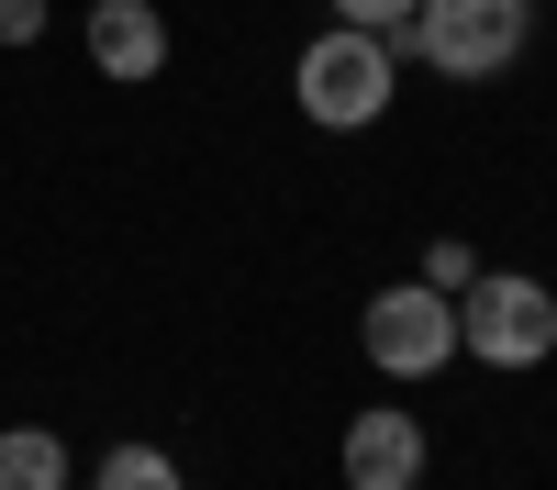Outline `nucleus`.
<instances>
[{"label":"nucleus","mask_w":557,"mask_h":490,"mask_svg":"<svg viewBox=\"0 0 557 490\" xmlns=\"http://www.w3.org/2000/svg\"><path fill=\"white\" fill-rule=\"evenodd\" d=\"M34 34H45V0H0V45H12V56H23Z\"/></svg>","instance_id":"nucleus-11"},{"label":"nucleus","mask_w":557,"mask_h":490,"mask_svg":"<svg viewBox=\"0 0 557 490\" xmlns=\"http://www.w3.org/2000/svg\"><path fill=\"white\" fill-rule=\"evenodd\" d=\"M0 490H67V445L45 424H12L0 435Z\"/></svg>","instance_id":"nucleus-7"},{"label":"nucleus","mask_w":557,"mask_h":490,"mask_svg":"<svg viewBox=\"0 0 557 490\" xmlns=\"http://www.w3.org/2000/svg\"><path fill=\"white\" fill-rule=\"evenodd\" d=\"M357 345H368V368H380V379H435V368H457V301H446V290H424V279L368 290Z\"/></svg>","instance_id":"nucleus-4"},{"label":"nucleus","mask_w":557,"mask_h":490,"mask_svg":"<svg viewBox=\"0 0 557 490\" xmlns=\"http://www.w3.org/2000/svg\"><path fill=\"white\" fill-rule=\"evenodd\" d=\"M323 12H335V23H368V34H391L412 0H323Z\"/></svg>","instance_id":"nucleus-10"},{"label":"nucleus","mask_w":557,"mask_h":490,"mask_svg":"<svg viewBox=\"0 0 557 490\" xmlns=\"http://www.w3.org/2000/svg\"><path fill=\"white\" fill-rule=\"evenodd\" d=\"M89 67L101 78H157L168 67V12L157 0H89Z\"/></svg>","instance_id":"nucleus-6"},{"label":"nucleus","mask_w":557,"mask_h":490,"mask_svg":"<svg viewBox=\"0 0 557 490\" xmlns=\"http://www.w3.org/2000/svg\"><path fill=\"white\" fill-rule=\"evenodd\" d=\"M346 490H412L435 468V445H424V413H401V401H368V413L346 424Z\"/></svg>","instance_id":"nucleus-5"},{"label":"nucleus","mask_w":557,"mask_h":490,"mask_svg":"<svg viewBox=\"0 0 557 490\" xmlns=\"http://www.w3.org/2000/svg\"><path fill=\"white\" fill-rule=\"evenodd\" d=\"M89 490H190V479H178V457H168V445H146V435H134V445H112V457L89 468Z\"/></svg>","instance_id":"nucleus-8"},{"label":"nucleus","mask_w":557,"mask_h":490,"mask_svg":"<svg viewBox=\"0 0 557 490\" xmlns=\"http://www.w3.org/2000/svg\"><path fill=\"white\" fill-rule=\"evenodd\" d=\"M469 279H480V246H469V235H435V246H424V290H446V301H457Z\"/></svg>","instance_id":"nucleus-9"},{"label":"nucleus","mask_w":557,"mask_h":490,"mask_svg":"<svg viewBox=\"0 0 557 490\" xmlns=\"http://www.w3.org/2000/svg\"><path fill=\"white\" fill-rule=\"evenodd\" d=\"M391 78H401V56L368 23H323L312 45H301V67H290V101H301V123H323V134H368L391 112Z\"/></svg>","instance_id":"nucleus-3"},{"label":"nucleus","mask_w":557,"mask_h":490,"mask_svg":"<svg viewBox=\"0 0 557 490\" xmlns=\"http://www.w3.org/2000/svg\"><path fill=\"white\" fill-rule=\"evenodd\" d=\"M412 490H424V479H412Z\"/></svg>","instance_id":"nucleus-12"},{"label":"nucleus","mask_w":557,"mask_h":490,"mask_svg":"<svg viewBox=\"0 0 557 490\" xmlns=\"http://www.w3.org/2000/svg\"><path fill=\"white\" fill-rule=\"evenodd\" d=\"M457 356H480V368L524 379L557 356V290L535 267H480L469 290H457Z\"/></svg>","instance_id":"nucleus-2"},{"label":"nucleus","mask_w":557,"mask_h":490,"mask_svg":"<svg viewBox=\"0 0 557 490\" xmlns=\"http://www.w3.org/2000/svg\"><path fill=\"white\" fill-rule=\"evenodd\" d=\"M380 45L391 56H424L435 78H502L535 45V0H412Z\"/></svg>","instance_id":"nucleus-1"}]
</instances>
